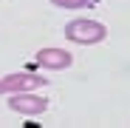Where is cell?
Masks as SVG:
<instances>
[{
	"label": "cell",
	"instance_id": "5b68a950",
	"mask_svg": "<svg viewBox=\"0 0 130 128\" xmlns=\"http://www.w3.org/2000/svg\"><path fill=\"white\" fill-rule=\"evenodd\" d=\"M96 0H51V6H57V9H68V11H74V9H85V6H93Z\"/></svg>",
	"mask_w": 130,
	"mask_h": 128
},
{
	"label": "cell",
	"instance_id": "6da1fadb",
	"mask_svg": "<svg viewBox=\"0 0 130 128\" xmlns=\"http://www.w3.org/2000/svg\"><path fill=\"white\" fill-rule=\"evenodd\" d=\"M71 43H79V46H96L107 37V29L99 23V20H88V17H79V20H71L62 31Z\"/></svg>",
	"mask_w": 130,
	"mask_h": 128
},
{
	"label": "cell",
	"instance_id": "3957f363",
	"mask_svg": "<svg viewBox=\"0 0 130 128\" xmlns=\"http://www.w3.org/2000/svg\"><path fill=\"white\" fill-rule=\"evenodd\" d=\"M48 77H40V74H28V71H20V74H6L0 77V94H17V91H37L40 85H45Z\"/></svg>",
	"mask_w": 130,
	"mask_h": 128
},
{
	"label": "cell",
	"instance_id": "7a4b0ae2",
	"mask_svg": "<svg viewBox=\"0 0 130 128\" xmlns=\"http://www.w3.org/2000/svg\"><path fill=\"white\" fill-rule=\"evenodd\" d=\"M9 108L23 117H37L48 111V100L34 91H17V94H9Z\"/></svg>",
	"mask_w": 130,
	"mask_h": 128
},
{
	"label": "cell",
	"instance_id": "277c9868",
	"mask_svg": "<svg viewBox=\"0 0 130 128\" xmlns=\"http://www.w3.org/2000/svg\"><path fill=\"white\" fill-rule=\"evenodd\" d=\"M71 63H74V57L65 51V49H54V46H48V49H40V51H37V66L48 68V71L71 68Z\"/></svg>",
	"mask_w": 130,
	"mask_h": 128
}]
</instances>
